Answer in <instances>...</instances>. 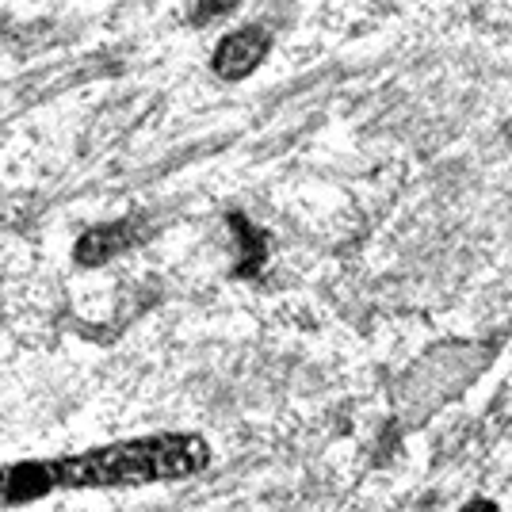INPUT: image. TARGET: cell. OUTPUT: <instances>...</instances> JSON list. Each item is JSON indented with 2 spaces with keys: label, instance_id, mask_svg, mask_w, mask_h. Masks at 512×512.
<instances>
[{
  "label": "cell",
  "instance_id": "6da1fadb",
  "mask_svg": "<svg viewBox=\"0 0 512 512\" xmlns=\"http://www.w3.org/2000/svg\"><path fill=\"white\" fill-rule=\"evenodd\" d=\"M211 467V444L195 432H153L115 440L58 459H27L4 467V509L39 501L50 490H130L188 482Z\"/></svg>",
  "mask_w": 512,
  "mask_h": 512
},
{
  "label": "cell",
  "instance_id": "7a4b0ae2",
  "mask_svg": "<svg viewBox=\"0 0 512 512\" xmlns=\"http://www.w3.org/2000/svg\"><path fill=\"white\" fill-rule=\"evenodd\" d=\"M264 58H268V35H264L260 27H241V31L226 35V39L218 43L211 65L222 81H241V77H249Z\"/></svg>",
  "mask_w": 512,
  "mask_h": 512
},
{
  "label": "cell",
  "instance_id": "3957f363",
  "mask_svg": "<svg viewBox=\"0 0 512 512\" xmlns=\"http://www.w3.org/2000/svg\"><path fill=\"white\" fill-rule=\"evenodd\" d=\"M142 237V226H138V218H123V222H107V226H92L81 234L77 241V249H73V260L81 264V268H100L107 264L111 256L127 253L130 245Z\"/></svg>",
  "mask_w": 512,
  "mask_h": 512
},
{
  "label": "cell",
  "instance_id": "5b68a950",
  "mask_svg": "<svg viewBox=\"0 0 512 512\" xmlns=\"http://www.w3.org/2000/svg\"><path fill=\"white\" fill-rule=\"evenodd\" d=\"M459 512H501V509H497L493 501H486V497H474V501H467Z\"/></svg>",
  "mask_w": 512,
  "mask_h": 512
},
{
  "label": "cell",
  "instance_id": "277c9868",
  "mask_svg": "<svg viewBox=\"0 0 512 512\" xmlns=\"http://www.w3.org/2000/svg\"><path fill=\"white\" fill-rule=\"evenodd\" d=\"M230 230H234V237H237L234 276L237 279H256L260 272H264V260H268V237H264V230H256L253 222H249L241 211L230 214Z\"/></svg>",
  "mask_w": 512,
  "mask_h": 512
}]
</instances>
